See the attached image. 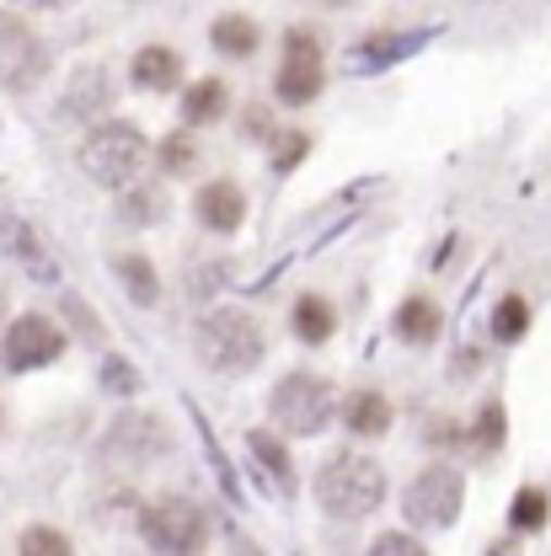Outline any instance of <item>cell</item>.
<instances>
[{
  "label": "cell",
  "mask_w": 551,
  "mask_h": 556,
  "mask_svg": "<svg viewBox=\"0 0 551 556\" xmlns=\"http://www.w3.org/2000/svg\"><path fill=\"white\" fill-rule=\"evenodd\" d=\"M150 150L155 144H150V135L139 129L135 118H102V124H91L80 135L75 166H80L86 182L118 193V188H129L139 177H150Z\"/></svg>",
  "instance_id": "6da1fadb"
},
{
  "label": "cell",
  "mask_w": 551,
  "mask_h": 556,
  "mask_svg": "<svg viewBox=\"0 0 551 556\" xmlns=\"http://www.w3.org/2000/svg\"><path fill=\"white\" fill-rule=\"evenodd\" d=\"M311 492L322 503L327 519H370L380 503H386V466L375 455H359V450H333L316 477H311Z\"/></svg>",
  "instance_id": "7a4b0ae2"
},
{
  "label": "cell",
  "mask_w": 551,
  "mask_h": 556,
  "mask_svg": "<svg viewBox=\"0 0 551 556\" xmlns=\"http://www.w3.org/2000/svg\"><path fill=\"white\" fill-rule=\"evenodd\" d=\"M193 353H199V364L214 369V375H247V369H258V364L268 358V332H263V321H258L252 311L220 305V311L199 316Z\"/></svg>",
  "instance_id": "3957f363"
},
{
  "label": "cell",
  "mask_w": 551,
  "mask_h": 556,
  "mask_svg": "<svg viewBox=\"0 0 551 556\" xmlns=\"http://www.w3.org/2000/svg\"><path fill=\"white\" fill-rule=\"evenodd\" d=\"M338 413V386L316 369H289L268 391V417L284 439H316Z\"/></svg>",
  "instance_id": "277c9868"
},
{
  "label": "cell",
  "mask_w": 551,
  "mask_h": 556,
  "mask_svg": "<svg viewBox=\"0 0 551 556\" xmlns=\"http://www.w3.org/2000/svg\"><path fill=\"white\" fill-rule=\"evenodd\" d=\"M139 541L155 556H199L209 546V514L183 492H161L139 508Z\"/></svg>",
  "instance_id": "5b68a950"
},
{
  "label": "cell",
  "mask_w": 551,
  "mask_h": 556,
  "mask_svg": "<svg viewBox=\"0 0 551 556\" xmlns=\"http://www.w3.org/2000/svg\"><path fill=\"white\" fill-rule=\"evenodd\" d=\"M327 91V43L311 27H289L274 70V102L278 108H311Z\"/></svg>",
  "instance_id": "8992f818"
},
{
  "label": "cell",
  "mask_w": 551,
  "mask_h": 556,
  "mask_svg": "<svg viewBox=\"0 0 551 556\" xmlns=\"http://www.w3.org/2000/svg\"><path fill=\"white\" fill-rule=\"evenodd\" d=\"M65 348H70V332L54 316L22 311V316H11V321L0 327V369H5V375H33V369L60 364Z\"/></svg>",
  "instance_id": "52a82bcc"
},
{
  "label": "cell",
  "mask_w": 551,
  "mask_h": 556,
  "mask_svg": "<svg viewBox=\"0 0 551 556\" xmlns=\"http://www.w3.org/2000/svg\"><path fill=\"white\" fill-rule=\"evenodd\" d=\"M466 508V477L455 466H423L413 482L402 486V514L417 530H450Z\"/></svg>",
  "instance_id": "ba28073f"
},
{
  "label": "cell",
  "mask_w": 551,
  "mask_h": 556,
  "mask_svg": "<svg viewBox=\"0 0 551 556\" xmlns=\"http://www.w3.org/2000/svg\"><path fill=\"white\" fill-rule=\"evenodd\" d=\"M54 70L49 43L22 11H0V86L5 91H38Z\"/></svg>",
  "instance_id": "9c48e42d"
},
{
  "label": "cell",
  "mask_w": 551,
  "mask_h": 556,
  "mask_svg": "<svg viewBox=\"0 0 551 556\" xmlns=\"http://www.w3.org/2000/svg\"><path fill=\"white\" fill-rule=\"evenodd\" d=\"M166 450H172V433H166L161 417H150V413H118L113 428H108V439H102V455L118 460V466H129V471H145Z\"/></svg>",
  "instance_id": "30bf717a"
},
{
  "label": "cell",
  "mask_w": 551,
  "mask_h": 556,
  "mask_svg": "<svg viewBox=\"0 0 551 556\" xmlns=\"http://www.w3.org/2000/svg\"><path fill=\"white\" fill-rule=\"evenodd\" d=\"M247 208H252V199L236 177H209L193 188V219L209 236H236L247 225Z\"/></svg>",
  "instance_id": "8fae6325"
},
{
  "label": "cell",
  "mask_w": 551,
  "mask_h": 556,
  "mask_svg": "<svg viewBox=\"0 0 551 556\" xmlns=\"http://www.w3.org/2000/svg\"><path fill=\"white\" fill-rule=\"evenodd\" d=\"M60 118L70 124H80V129H91V124H102V118H113V75L102 65H86L70 75L65 97H60Z\"/></svg>",
  "instance_id": "7c38bea8"
},
{
  "label": "cell",
  "mask_w": 551,
  "mask_h": 556,
  "mask_svg": "<svg viewBox=\"0 0 551 556\" xmlns=\"http://www.w3.org/2000/svg\"><path fill=\"white\" fill-rule=\"evenodd\" d=\"M0 257H11L33 283H60V263L49 257L43 236L22 214H0Z\"/></svg>",
  "instance_id": "4fadbf2b"
},
{
  "label": "cell",
  "mask_w": 551,
  "mask_h": 556,
  "mask_svg": "<svg viewBox=\"0 0 551 556\" xmlns=\"http://www.w3.org/2000/svg\"><path fill=\"white\" fill-rule=\"evenodd\" d=\"M129 86L145 91V97H172V91H183V86H188V60H183V49H172V43H145V49H135V60H129Z\"/></svg>",
  "instance_id": "5bb4252c"
},
{
  "label": "cell",
  "mask_w": 551,
  "mask_h": 556,
  "mask_svg": "<svg viewBox=\"0 0 551 556\" xmlns=\"http://www.w3.org/2000/svg\"><path fill=\"white\" fill-rule=\"evenodd\" d=\"M225 113H230V80L225 75H199V80H188L183 91H177V118H183V129H214V124H225Z\"/></svg>",
  "instance_id": "9a60e30c"
},
{
  "label": "cell",
  "mask_w": 551,
  "mask_h": 556,
  "mask_svg": "<svg viewBox=\"0 0 551 556\" xmlns=\"http://www.w3.org/2000/svg\"><path fill=\"white\" fill-rule=\"evenodd\" d=\"M338 417H343V428L353 439H380L397 422V402L380 386H359V391H348L343 402H338Z\"/></svg>",
  "instance_id": "2e32d148"
},
{
  "label": "cell",
  "mask_w": 551,
  "mask_h": 556,
  "mask_svg": "<svg viewBox=\"0 0 551 556\" xmlns=\"http://www.w3.org/2000/svg\"><path fill=\"white\" fill-rule=\"evenodd\" d=\"M209 49H214L220 60H236V65L258 60V49H263L258 16H247V11H220V16L209 22Z\"/></svg>",
  "instance_id": "e0dca14e"
},
{
  "label": "cell",
  "mask_w": 551,
  "mask_h": 556,
  "mask_svg": "<svg viewBox=\"0 0 551 556\" xmlns=\"http://www.w3.org/2000/svg\"><path fill=\"white\" fill-rule=\"evenodd\" d=\"M289 332H295V343H305V348L333 343V338H338V305H333L322 289L295 294V305H289Z\"/></svg>",
  "instance_id": "ac0fdd59"
},
{
  "label": "cell",
  "mask_w": 551,
  "mask_h": 556,
  "mask_svg": "<svg viewBox=\"0 0 551 556\" xmlns=\"http://www.w3.org/2000/svg\"><path fill=\"white\" fill-rule=\"evenodd\" d=\"M391 327H397V338L408 348H434L439 332H444V305H439L434 294H408V300L397 305Z\"/></svg>",
  "instance_id": "d6986e66"
},
{
  "label": "cell",
  "mask_w": 551,
  "mask_h": 556,
  "mask_svg": "<svg viewBox=\"0 0 551 556\" xmlns=\"http://www.w3.org/2000/svg\"><path fill=\"white\" fill-rule=\"evenodd\" d=\"M113 199H118V204H113L118 225H129V230H150V225L166 219V193H161L150 177H139V182H129V188H118Z\"/></svg>",
  "instance_id": "ffe728a7"
},
{
  "label": "cell",
  "mask_w": 551,
  "mask_h": 556,
  "mask_svg": "<svg viewBox=\"0 0 551 556\" xmlns=\"http://www.w3.org/2000/svg\"><path fill=\"white\" fill-rule=\"evenodd\" d=\"M113 278H118V289L135 300L139 311H150V305H161V274H155V263L145 257V252H113Z\"/></svg>",
  "instance_id": "44dd1931"
},
{
  "label": "cell",
  "mask_w": 551,
  "mask_h": 556,
  "mask_svg": "<svg viewBox=\"0 0 551 556\" xmlns=\"http://www.w3.org/2000/svg\"><path fill=\"white\" fill-rule=\"evenodd\" d=\"M150 161H155V166H161V177H172V182L193 177V172L204 166L199 135H193V129H172V135H161V144L150 150Z\"/></svg>",
  "instance_id": "7402d4cb"
},
{
  "label": "cell",
  "mask_w": 551,
  "mask_h": 556,
  "mask_svg": "<svg viewBox=\"0 0 551 556\" xmlns=\"http://www.w3.org/2000/svg\"><path fill=\"white\" fill-rule=\"evenodd\" d=\"M247 450H252V455H258V466L274 477L278 492H295V460H289V450H284V439H278V433L252 428V433H247Z\"/></svg>",
  "instance_id": "603a6c76"
},
{
  "label": "cell",
  "mask_w": 551,
  "mask_h": 556,
  "mask_svg": "<svg viewBox=\"0 0 551 556\" xmlns=\"http://www.w3.org/2000/svg\"><path fill=\"white\" fill-rule=\"evenodd\" d=\"M311 144H316V139L305 135V129H284V124H278V135L263 144V150H268V166H274V177L300 172V166H305V155H311Z\"/></svg>",
  "instance_id": "cb8c5ba5"
},
{
  "label": "cell",
  "mask_w": 551,
  "mask_h": 556,
  "mask_svg": "<svg viewBox=\"0 0 551 556\" xmlns=\"http://www.w3.org/2000/svg\"><path fill=\"white\" fill-rule=\"evenodd\" d=\"M530 300L525 294H503L498 305H492V338L498 343H525L530 338Z\"/></svg>",
  "instance_id": "d4e9b609"
},
{
  "label": "cell",
  "mask_w": 551,
  "mask_h": 556,
  "mask_svg": "<svg viewBox=\"0 0 551 556\" xmlns=\"http://www.w3.org/2000/svg\"><path fill=\"white\" fill-rule=\"evenodd\" d=\"M547 519H551V492L547 486H519L514 503H509V525H514L519 535H536V530H547Z\"/></svg>",
  "instance_id": "484cf974"
},
{
  "label": "cell",
  "mask_w": 551,
  "mask_h": 556,
  "mask_svg": "<svg viewBox=\"0 0 551 556\" xmlns=\"http://www.w3.org/2000/svg\"><path fill=\"white\" fill-rule=\"evenodd\" d=\"M413 49H423V33H380V38H364L353 49V60L359 65H391V60H402Z\"/></svg>",
  "instance_id": "4316f807"
},
{
  "label": "cell",
  "mask_w": 551,
  "mask_h": 556,
  "mask_svg": "<svg viewBox=\"0 0 551 556\" xmlns=\"http://www.w3.org/2000/svg\"><path fill=\"white\" fill-rule=\"evenodd\" d=\"M230 257H209V263H188V294L204 305L214 294H225V283H230Z\"/></svg>",
  "instance_id": "83f0119b"
},
{
  "label": "cell",
  "mask_w": 551,
  "mask_h": 556,
  "mask_svg": "<svg viewBox=\"0 0 551 556\" xmlns=\"http://www.w3.org/2000/svg\"><path fill=\"white\" fill-rule=\"evenodd\" d=\"M503 433H509V407H503L498 396H487L483 413H477V422L466 428V439H472L477 450H487V455H492V450L503 444Z\"/></svg>",
  "instance_id": "f1b7e54d"
},
{
  "label": "cell",
  "mask_w": 551,
  "mask_h": 556,
  "mask_svg": "<svg viewBox=\"0 0 551 556\" xmlns=\"http://www.w3.org/2000/svg\"><path fill=\"white\" fill-rule=\"evenodd\" d=\"M16 556H75V546L60 525H27L16 535Z\"/></svg>",
  "instance_id": "f546056e"
},
{
  "label": "cell",
  "mask_w": 551,
  "mask_h": 556,
  "mask_svg": "<svg viewBox=\"0 0 551 556\" xmlns=\"http://www.w3.org/2000/svg\"><path fill=\"white\" fill-rule=\"evenodd\" d=\"M236 135L247 139V144H268V139L278 135L274 108H268V102H247V108H241V118H236Z\"/></svg>",
  "instance_id": "4dcf8cb0"
},
{
  "label": "cell",
  "mask_w": 551,
  "mask_h": 556,
  "mask_svg": "<svg viewBox=\"0 0 551 556\" xmlns=\"http://www.w3.org/2000/svg\"><path fill=\"white\" fill-rule=\"evenodd\" d=\"M139 386V364H129V358H102V391L108 396H135Z\"/></svg>",
  "instance_id": "1f68e13d"
},
{
  "label": "cell",
  "mask_w": 551,
  "mask_h": 556,
  "mask_svg": "<svg viewBox=\"0 0 551 556\" xmlns=\"http://www.w3.org/2000/svg\"><path fill=\"white\" fill-rule=\"evenodd\" d=\"M364 556H428V546H423L417 535H408V530H386V535L370 541Z\"/></svg>",
  "instance_id": "d6a6232c"
},
{
  "label": "cell",
  "mask_w": 551,
  "mask_h": 556,
  "mask_svg": "<svg viewBox=\"0 0 551 556\" xmlns=\"http://www.w3.org/2000/svg\"><path fill=\"white\" fill-rule=\"evenodd\" d=\"M60 311H65L70 327H80V332H86V343H102V321L91 316V305H86L80 294H60Z\"/></svg>",
  "instance_id": "836d02e7"
},
{
  "label": "cell",
  "mask_w": 551,
  "mask_h": 556,
  "mask_svg": "<svg viewBox=\"0 0 551 556\" xmlns=\"http://www.w3.org/2000/svg\"><path fill=\"white\" fill-rule=\"evenodd\" d=\"M75 0H16V11H65Z\"/></svg>",
  "instance_id": "e575fe53"
},
{
  "label": "cell",
  "mask_w": 551,
  "mask_h": 556,
  "mask_svg": "<svg viewBox=\"0 0 551 556\" xmlns=\"http://www.w3.org/2000/svg\"><path fill=\"white\" fill-rule=\"evenodd\" d=\"M0 428H5V407H0Z\"/></svg>",
  "instance_id": "d590c367"
}]
</instances>
